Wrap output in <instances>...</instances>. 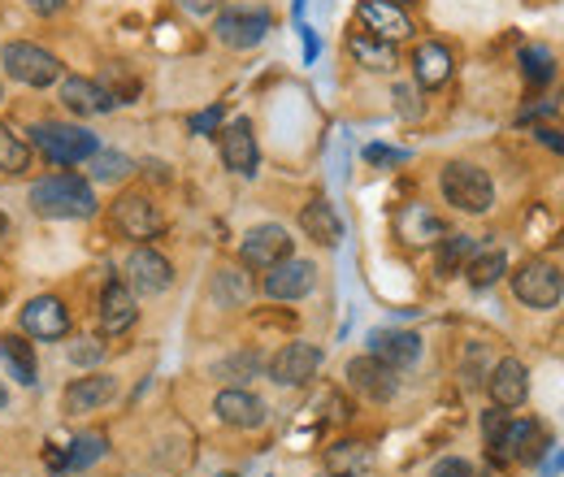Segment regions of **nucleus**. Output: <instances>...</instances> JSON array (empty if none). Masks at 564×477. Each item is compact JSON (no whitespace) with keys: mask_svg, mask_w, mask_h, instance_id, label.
Here are the masks:
<instances>
[{"mask_svg":"<svg viewBox=\"0 0 564 477\" xmlns=\"http://www.w3.org/2000/svg\"><path fill=\"white\" fill-rule=\"evenodd\" d=\"M26 205H31L35 217H44V221H91L100 213L96 183L87 174H74V170L40 174L26 187Z\"/></svg>","mask_w":564,"mask_h":477,"instance_id":"f257e3e1","label":"nucleus"},{"mask_svg":"<svg viewBox=\"0 0 564 477\" xmlns=\"http://www.w3.org/2000/svg\"><path fill=\"white\" fill-rule=\"evenodd\" d=\"M26 143L40 161L57 165V170H74V165H87V156L100 148V139L91 135L87 127H74L62 118H40L26 127Z\"/></svg>","mask_w":564,"mask_h":477,"instance_id":"f03ea898","label":"nucleus"},{"mask_svg":"<svg viewBox=\"0 0 564 477\" xmlns=\"http://www.w3.org/2000/svg\"><path fill=\"white\" fill-rule=\"evenodd\" d=\"M438 196L443 205H452L456 213H469V217H482L495 208V178L474 165V161H447L438 170Z\"/></svg>","mask_w":564,"mask_h":477,"instance_id":"7ed1b4c3","label":"nucleus"},{"mask_svg":"<svg viewBox=\"0 0 564 477\" xmlns=\"http://www.w3.org/2000/svg\"><path fill=\"white\" fill-rule=\"evenodd\" d=\"M0 66L4 74L18 83V87H31V91H44L53 83L66 78V66L57 53H48L44 44H31V40H9L0 48Z\"/></svg>","mask_w":564,"mask_h":477,"instance_id":"20e7f679","label":"nucleus"},{"mask_svg":"<svg viewBox=\"0 0 564 477\" xmlns=\"http://www.w3.org/2000/svg\"><path fill=\"white\" fill-rule=\"evenodd\" d=\"M270 31H274V13L270 9H257V4H230V9H217L213 13V40L221 48H235V53L257 48Z\"/></svg>","mask_w":564,"mask_h":477,"instance_id":"39448f33","label":"nucleus"},{"mask_svg":"<svg viewBox=\"0 0 564 477\" xmlns=\"http://www.w3.org/2000/svg\"><path fill=\"white\" fill-rule=\"evenodd\" d=\"M70 326H74V313H70V304H66V295H57V291L31 295V300L18 308V330H22L26 339H40V343L70 339Z\"/></svg>","mask_w":564,"mask_h":477,"instance_id":"423d86ee","label":"nucleus"},{"mask_svg":"<svg viewBox=\"0 0 564 477\" xmlns=\"http://www.w3.org/2000/svg\"><path fill=\"white\" fill-rule=\"evenodd\" d=\"M512 278V295L525 304V308H539V313H547V308H556L564 295V270L556 261H543V257H534V261H525V265H517V270L508 273Z\"/></svg>","mask_w":564,"mask_h":477,"instance_id":"0eeeda50","label":"nucleus"},{"mask_svg":"<svg viewBox=\"0 0 564 477\" xmlns=\"http://www.w3.org/2000/svg\"><path fill=\"white\" fill-rule=\"evenodd\" d=\"M487 447H491V456L499 465H534L543 456V447H547V430L539 421H530V416L508 412L503 430L495 434Z\"/></svg>","mask_w":564,"mask_h":477,"instance_id":"6e6552de","label":"nucleus"},{"mask_svg":"<svg viewBox=\"0 0 564 477\" xmlns=\"http://www.w3.org/2000/svg\"><path fill=\"white\" fill-rule=\"evenodd\" d=\"M109 221H113V230H118L122 239H131V243H148V239H156V235L165 230V213H161V205H156L148 192H122V196L109 205Z\"/></svg>","mask_w":564,"mask_h":477,"instance_id":"1a4fd4ad","label":"nucleus"},{"mask_svg":"<svg viewBox=\"0 0 564 477\" xmlns=\"http://www.w3.org/2000/svg\"><path fill=\"white\" fill-rule=\"evenodd\" d=\"M140 322V295L122 282V278H109L96 295V335L100 339H122L131 335Z\"/></svg>","mask_w":564,"mask_h":477,"instance_id":"9d476101","label":"nucleus"},{"mask_svg":"<svg viewBox=\"0 0 564 477\" xmlns=\"http://www.w3.org/2000/svg\"><path fill=\"white\" fill-rule=\"evenodd\" d=\"M174 261L165 252H156L152 243H135L122 261V282L135 291V295H165L174 286Z\"/></svg>","mask_w":564,"mask_h":477,"instance_id":"9b49d317","label":"nucleus"},{"mask_svg":"<svg viewBox=\"0 0 564 477\" xmlns=\"http://www.w3.org/2000/svg\"><path fill=\"white\" fill-rule=\"evenodd\" d=\"M322 369V347L317 343H304V339H291L282 343L279 351L265 360V373L270 382L282 387V391H295V387H308Z\"/></svg>","mask_w":564,"mask_h":477,"instance_id":"f8f14e48","label":"nucleus"},{"mask_svg":"<svg viewBox=\"0 0 564 477\" xmlns=\"http://www.w3.org/2000/svg\"><path fill=\"white\" fill-rule=\"evenodd\" d=\"M286 257H295V239H291V230L279 226V221H261V226H252L243 239H239V261H243V270H274L282 265Z\"/></svg>","mask_w":564,"mask_h":477,"instance_id":"ddd939ff","label":"nucleus"},{"mask_svg":"<svg viewBox=\"0 0 564 477\" xmlns=\"http://www.w3.org/2000/svg\"><path fill=\"white\" fill-rule=\"evenodd\" d=\"M122 391V382L105 369H87L83 378H70L66 391H62V412L66 416H87V412H100L105 404H113Z\"/></svg>","mask_w":564,"mask_h":477,"instance_id":"4468645a","label":"nucleus"},{"mask_svg":"<svg viewBox=\"0 0 564 477\" xmlns=\"http://www.w3.org/2000/svg\"><path fill=\"white\" fill-rule=\"evenodd\" d=\"M344 378H348V387H352L360 400H369V404H391L395 400V391H400V373L395 369H387L378 356H352L348 365H344Z\"/></svg>","mask_w":564,"mask_h":477,"instance_id":"2eb2a0df","label":"nucleus"},{"mask_svg":"<svg viewBox=\"0 0 564 477\" xmlns=\"http://www.w3.org/2000/svg\"><path fill=\"white\" fill-rule=\"evenodd\" d=\"M356 22H360V31L378 35L387 44H404L417 31V22L409 18V9L404 4H391V0H360L356 4Z\"/></svg>","mask_w":564,"mask_h":477,"instance_id":"dca6fc26","label":"nucleus"},{"mask_svg":"<svg viewBox=\"0 0 564 477\" xmlns=\"http://www.w3.org/2000/svg\"><path fill=\"white\" fill-rule=\"evenodd\" d=\"M217 152H221V165L239 178H252L257 165H261V148H257V135H252V122L248 118H235L217 131Z\"/></svg>","mask_w":564,"mask_h":477,"instance_id":"f3484780","label":"nucleus"},{"mask_svg":"<svg viewBox=\"0 0 564 477\" xmlns=\"http://www.w3.org/2000/svg\"><path fill=\"white\" fill-rule=\"evenodd\" d=\"M213 416L221 421V425H230V430H261L265 421H270V409H265V400H257L248 387H221L217 395H213Z\"/></svg>","mask_w":564,"mask_h":477,"instance_id":"a211bd4d","label":"nucleus"},{"mask_svg":"<svg viewBox=\"0 0 564 477\" xmlns=\"http://www.w3.org/2000/svg\"><path fill=\"white\" fill-rule=\"evenodd\" d=\"M313 286H317V265L304 261V257H286L282 265L265 270V278H261V291H265L270 300H279V304L304 300Z\"/></svg>","mask_w":564,"mask_h":477,"instance_id":"6ab92c4d","label":"nucleus"},{"mask_svg":"<svg viewBox=\"0 0 564 477\" xmlns=\"http://www.w3.org/2000/svg\"><path fill=\"white\" fill-rule=\"evenodd\" d=\"M487 395H491L495 409H521L530 400V369L517 360V356H503L495 360L491 373H487Z\"/></svg>","mask_w":564,"mask_h":477,"instance_id":"aec40b11","label":"nucleus"},{"mask_svg":"<svg viewBox=\"0 0 564 477\" xmlns=\"http://www.w3.org/2000/svg\"><path fill=\"white\" fill-rule=\"evenodd\" d=\"M57 96H62V105L70 109L74 118H105V113L118 109V105L109 100V91H105L96 78H87V74H66V78L57 83Z\"/></svg>","mask_w":564,"mask_h":477,"instance_id":"412c9836","label":"nucleus"},{"mask_svg":"<svg viewBox=\"0 0 564 477\" xmlns=\"http://www.w3.org/2000/svg\"><path fill=\"white\" fill-rule=\"evenodd\" d=\"M369 356H378L387 369L404 373V369H413L422 360V335L417 330H395V326L373 330L369 335Z\"/></svg>","mask_w":564,"mask_h":477,"instance_id":"4be33fe9","label":"nucleus"},{"mask_svg":"<svg viewBox=\"0 0 564 477\" xmlns=\"http://www.w3.org/2000/svg\"><path fill=\"white\" fill-rule=\"evenodd\" d=\"M300 230L317 248H339L344 243V217H339V208L330 205L326 196H313L308 205L300 208Z\"/></svg>","mask_w":564,"mask_h":477,"instance_id":"5701e85b","label":"nucleus"},{"mask_svg":"<svg viewBox=\"0 0 564 477\" xmlns=\"http://www.w3.org/2000/svg\"><path fill=\"white\" fill-rule=\"evenodd\" d=\"M452 74H456V57H452V48H447V44H438V40L417 44V53H413V78H417V87H422V91H438V87H447V83H452Z\"/></svg>","mask_w":564,"mask_h":477,"instance_id":"b1692460","label":"nucleus"},{"mask_svg":"<svg viewBox=\"0 0 564 477\" xmlns=\"http://www.w3.org/2000/svg\"><path fill=\"white\" fill-rule=\"evenodd\" d=\"M348 57L369 74H395L400 69V44H387L369 31H352L348 35Z\"/></svg>","mask_w":564,"mask_h":477,"instance_id":"393cba45","label":"nucleus"},{"mask_svg":"<svg viewBox=\"0 0 564 477\" xmlns=\"http://www.w3.org/2000/svg\"><path fill=\"white\" fill-rule=\"evenodd\" d=\"M0 365L9 369V378H18V387H35L40 382V365H35V347L26 335H0Z\"/></svg>","mask_w":564,"mask_h":477,"instance_id":"a878e982","label":"nucleus"},{"mask_svg":"<svg viewBox=\"0 0 564 477\" xmlns=\"http://www.w3.org/2000/svg\"><path fill=\"white\" fill-rule=\"evenodd\" d=\"M209 373L217 378V382H226V387H248L252 378H261V373H265V356H261V351H252V347H243V351H230V356L213 360Z\"/></svg>","mask_w":564,"mask_h":477,"instance_id":"bb28decb","label":"nucleus"},{"mask_svg":"<svg viewBox=\"0 0 564 477\" xmlns=\"http://www.w3.org/2000/svg\"><path fill=\"white\" fill-rule=\"evenodd\" d=\"M209 295L217 308H243L252 300V278H248L243 265H221V270L213 273Z\"/></svg>","mask_w":564,"mask_h":477,"instance_id":"cd10ccee","label":"nucleus"},{"mask_svg":"<svg viewBox=\"0 0 564 477\" xmlns=\"http://www.w3.org/2000/svg\"><path fill=\"white\" fill-rule=\"evenodd\" d=\"M31 143H26V131H18L13 122H0V174L4 178H26L31 174Z\"/></svg>","mask_w":564,"mask_h":477,"instance_id":"c85d7f7f","label":"nucleus"},{"mask_svg":"<svg viewBox=\"0 0 564 477\" xmlns=\"http://www.w3.org/2000/svg\"><path fill=\"white\" fill-rule=\"evenodd\" d=\"M135 174V161L127 156V152H118V148H96L91 156H87V178L91 183H100V187H113V183H127Z\"/></svg>","mask_w":564,"mask_h":477,"instance_id":"c756f323","label":"nucleus"},{"mask_svg":"<svg viewBox=\"0 0 564 477\" xmlns=\"http://www.w3.org/2000/svg\"><path fill=\"white\" fill-rule=\"evenodd\" d=\"M369 460H373V452H369V443H360V438H339V443L326 447V474H335V477L365 474Z\"/></svg>","mask_w":564,"mask_h":477,"instance_id":"7c9ffc66","label":"nucleus"},{"mask_svg":"<svg viewBox=\"0 0 564 477\" xmlns=\"http://www.w3.org/2000/svg\"><path fill=\"white\" fill-rule=\"evenodd\" d=\"M478 248H482V243H478L474 235H443V239H438V252H434V270H438V278H456V273H465V265L474 261Z\"/></svg>","mask_w":564,"mask_h":477,"instance_id":"2f4dec72","label":"nucleus"},{"mask_svg":"<svg viewBox=\"0 0 564 477\" xmlns=\"http://www.w3.org/2000/svg\"><path fill=\"white\" fill-rule=\"evenodd\" d=\"M503 273H508V252H503L499 243H487V248H478L474 261L465 265V282H469L474 291H491Z\"/></svg>","mask_w":564,"mask_h":477,"instance_id":"473e14b6","label":"nucleus"},{"mask_svg":"<svg viewBox=\"0 0 564 477\" xmlns=\"http://www.w3.org/2000/svg\"><path fill=\"white\" fill-rule=\"evenodd\" d=\"M400 239L409 243H438L443 239V221L422 205H409L400 213Z\"/></svg>","mask_w":564,"mask_h":477,"instance_id":"72a5a7b5","label":"nucleus"},{"mask_svg":"<svg viewBox=\"0 0 564 477\" xmlns=\"http://www.w3.org/2000/svg\"><path fill=\"white\" fill-rule=\"evenodd\" d=\"M105 452H109V438H105L100 430L78 434L70 447H66V474H83V469H91V465H96Z\"/></svg>","mask_w":564,"mask_h":477,"instance_id":"f704fd0d","label":"nucleus"},{"mask_svg":"<svg viewBox=\"0 0 564 477\" xmlns=\"http://www.w3.org/2000/svg\"><path fill=\"white\" fill-rule=\"evenodd\" d=\"M96 83L109 91V100H113V105H135V100H140V91H143L140 78H135L127 66H105V74H100Z\"/></svg>","mask_w":564,"mask_h":477,"instance_id":"c9c22d12","label":"nucleus"},{"mask_svg":"<svg viewBox=\"0 0 564 477\" xmlns=\"http://www.w3.org/2000/svg\"><path fill=\"white\" fill-rule=\"evenodd\" d=\"M521 74H525V83H530V87L552 83V78H556V57H552V48H543V44L521 48Z\"/></svg>","mask_w":564,"mask_h":477,"instance_id":"e433bc0d","label":"nucleus"},{"mask_svg":"<svg viewBox=\"0 0 564 477\" xmlns=\"http://www.w3.org/2000/svg\"><path fill=\"white\" fill-rule=\"evenodd\" d=\"M66 356H70L74 369H100V360L109 356V347H105V339L100 335H74L70 343H66Z\"/></svg>","mask_w":564,"mask_h":477,"instance_id":"4c0bfd02","label":"nucleus"},{"mask_svg":"<svg viewBox=\"0 0 564 477\" xmlns=\"http://www.w3.org/2000/svg\"><path fill=\"white\" fill-rule=\"evenodd\" d=\"M365 161H369V165H404V161H409V152H404V148L369 143V148H365Z\"/></svg>","mask_w":564,"mask_h":477,"instance_id":"58836bf2","label":"nucleus"},{"mask_svg":"<svg viewBox=\"0 0 564 477\" xmlns=\"http://www.w3.org/2000/svg\"><path fill=\"white\" fill-rule=\"evenodd\" d=\"M187 131H192V135H217V131H221V105H213V109H205V113H196V118L187 122Z\"/></svg>","mask_w":564,"mask_h":477,"instance_id":"ea45409f","label":"nucleus"},{"mask_svg":"<svg viewBox=\"0 0 564 477\" xmlns=\"http://www.w3.org/2000/svg\"><path fill=\"white\" fill-rule=\"evenodd\" d=\"M430 477H478V474H474V465H469L465 456H443V460L430 469Z\"/></svg>","mask_w":564,"mask_h":477,"instance_id":"a19ab883","label":"nucleus"},{"mask_svg":"<svg viewBox=\"0 0 564 477\" xmlns=\"http://www.w3.org/2000/svg\"><path fill=\"white\" fill-rule=\"evenodd\" d=\"M482 369H487V347L474 343V347L465 351V382H482Z\"/></svg>","mask_w":564,"mask_h":477,"instance_id":"79ce46f5","label":"nucleus"},{"mask_svg":"<svg viewBox=\"0 0 564 477\" xmlns=\"http://www.w3.org/2000/svg\"><path fill=\"white\" fill-rule=\"evenodd\" d=\"M395 109H400L404 118H422V105H417V91H413V87H404V83H395Z\"/></svg>","mask_w":564,"mask_h":477,"instance_id":"37998d69","label":"nucleus"},{"mask_svg":"<svg viewBox=\"0 0 564 477\" xmlns=\"http://www.w3.org/2000/svg\"><path fill=\"white\" fill-rule=\"evenodd\" d=\"M35 18H62L66 9H70V0H22Z\"/></svg>","mask_w":564,"mask_h":477,"instance_id":"c03bdc74","label":"nucleus"},{"mask_svg":"<svg viewBox=\"0 0 564 477\" xmlns=\"http://www.w3.org/2000/svg\"><path fill=\"white\" fill-rule=\"evenodd\" d=\"M221 4H226V0H178V9L192 13V18H213Z\"/></svg>","mask_w":564,"mask_h":477,"instance_id":"a18cd8bd","label":"nucleus"},{"mask_svg":"<svg viewBox=\"0 0 564 477\" xmlns=\"http://www.w3.org/2000/svg\"><path fill=\"white\" fill-rule=\"evenodd\" d=\"M44 465H48V474H66V447H48Z\"/></svg>","mask_w":564,"mask_h":477,"instance_id":"49530a36","label":"nucleus"},{"mask_svg":"<svg viewBox=\"0 0 564 477\" xmlns=\"http://www.w3.org/2000/svg\"><path fill=\"white\" fill-rule=\"evenodd\" d=\"M556 469H564V452H561V460H552V465H547V474H556Z\"/></svg>","mask_w":564,"mask_h":477,"instance_id":"de8ad7c7","label":"nucleus"},{"mask_svg":"<svg viewBox=\"0 0 564 477\" xmlns=\"http://www.w3.org/2000/svg\"><path fill=\"white\" fill-rule=\"evenodd\" d=\"M4 404H9V391H4V382H0V409H4Z\"/></svg>","mask_w":564,"mask_h":477,"instance_id":"09e8293b","label":"nucleus"},{"mask_svg":"<svg viewBox=\"0 0 564 477\" xmlns=\"http://www.w3.org/2000/svg\"><path fill=\"white\" fill-rule=\"evenodd\" d=\"M4 235H9V221H4V217H0V239H4Z\"/></svg>","mask_w":564,"mask_h":477,"instance_id":"8fccbe9b","label":"nucleus"},{"mask_svg":"<svg viewBox=\"0 0 564 477\" xmlns=\"http://www.w3.org/2000/svg\"><path fill=\"white\" fill-rule=\"evenodd\" d=\"M391 4H404V9H409V4H417V0H391Z\"/></svg>","mask_w":564,"mask_h":477,"instance_id":"3c124183","label":"nucleus"},{"mask_svg":"<svg viewBox=\"0 0 564 477\" xmlns=\"http://www.w3.org/2000/svg\"><path fill=\"white\" fill-rule=\"evenodd\" d=\"M0 109H4V87H0Z\"/></svg>","mask_w":564,"mask_h":477,"instance_id":"603ef678","label":"nucleus"},{"mask_svg":"<svg viewBox=\"0 0 564 477\" xmlns=\"http://www.w3.org/2000/svg\"><path fill=\"white\" fill-rule=\"evenodd\" d=\"M322 477H335V474H322Z\"/></svg>","mask_w":564,"mask_h":477,"instance_id":"864d4df0","label":"nucleus"}]
</instances>
